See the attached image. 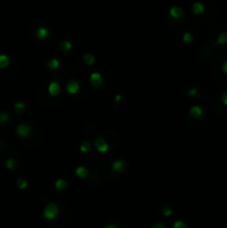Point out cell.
I'll return each instance as SVG.
<instances>
[{"mask_svg":"<svg viewBox=\"0 0 227 228\" xmlns=\"http://www.w3.org/2000/svg\"><path fill=\"white\" fill-rule=\"evenodd\" d=\"M57 214H58V207L56 204H49L43 211V215L47 219H54V218H56Z\"/></svg>","mask_w":227,"mask_h":228,"instance_id":"1","label":"cell"},{"mask_svg":"<svg viewBox=\"0 0 227 228\" xmlns=\"http://www.w3.org/2000/svg\"><path fill=\"white\" fill-rule=\"evenodd\" d=\"M17 132H18L19 136L21 137H25L29 134V128L28 126H26V125H20L18 127V129H17Z\"/></svg>","mask_w":227,"mask_h":228,"instance_id":"2","label":"cell"},{"mask_svg":"<svg viewBox=\"0 0 227 228\" xmlns=\"http://www.w3.org/2000/svg\"><path fill=\"white\" fill-rule=\"evenodd\" d=\"M170 13H171V16H173V17L178 18V17H180V16L183 15V10H181L179 7H174V8H171Z\"/></svg>","mask_w":227,"mask_h":228,"instance_id":"3","label":"cell"},{"mask_svg":"<svg viewBox=\"0 0 227 228\" xmlns=\"http://www.w3.org/2000/svg\"><path fill=\"white\" fill-rule=\"evenodd\" d=\"M193 11H194L196 15H198V13H200V12L204 11V6H203L202 3H199V2L195 3L194 7H193Z\"/></svg>","mask_w":227,"mask_h":228,"instance_id":"4","label":"cell"},{"mask_svg":"<svg viewBox=\"0 0 227 228\" xmlns=\"http://www.w3.org/2000/svg\"><path fill=\"white\" fill-rule=\"evenodd\" d=\"M8 63H9L8 57L5 56V55H1V56H0V68H5V67H7Z\"/></svg>","mask_w":227,"mask_h":228,"instance_id":"5","label":"cell"},{"mask_svg":"<svg viewBox=\"0 0 227 228\" xmlns=\"http://www.w3.org/2000/svg\"><path fill=\"white\" fill-rule=\"evenodd\" d=\"M174 228H187V226L184 221H176V223L174 224Z\"/></svg>","mask_w":227,"mask_h":228,"instance_id":"6","label":"cell"},{"mask_svg":"<svg viewBox=\"0 0 227 228\" xmlns=\"http://www.w3.org/2000/svg\"><path fill=\"white\" fill-rule=\"evenodd\" d=\"M9 119V116H8V114H6V112H1L0 114V121H7V120Z\"/></svg>","mask_w":227,"mask_h":228,"instance_id":"7","label":"cell"},{"mask_svg":"<svg viewBox=\"0 0 227 228\" xmlns=\"http://www.w3.org/2000/svg\"><path fill=\"white\" fill-rule=\"evenodd\" d=\"M15 166H16V161L13 159H9L7 161V167L8 168H10L11 169V168H15Z\"/></svg>","mask_w":227,"mask_h":228,"instance_id":"8","label":"cell"},{"mask_svg":"<svg viewBox=\"0 0 227 228\" xmlns=\"http://www.w3.org/2000/svg\"><path fill=\"white\" fill-rule=\"evenodd\" d=\"M227 41V33H222L220 36V43H225Z\"/></svg>","mask_w":227,"mask_h":228,"instance_id":"9","label":"cell"},{"mask_svg":"<svg viewBox=\"0 0 227 228\" xmlns=\"http://www.w3.org/2000/svg\"><path fill=\"white\" fill-rule=\"evenodd\" d=\"M66 182H64V181H58L57 182V187L58 188H60V189H64V188H66Z\"/></svg>","mask_w":227,"mask_h":228,"instance_id":"10","label":"cell"},{"mask_svg":"<svg viewBox=\"0 0 227 228\" xmlns=\"http://www.w3.org/2000/svg\"><path fill=\"white\" fill-rule=\"evenodd\" d=\"M171 214V209L169 207H167V208H165L164 209V215L165 216H169Z\"/></svg>","mask_w":227,"mask_h":228,"instance_id":"11","label":"cell"},{"mask_svg":"<svg viewBox=\"0 0 227 228\" xmlns=\"http://www.w3.org/2000/svg\"><path fill=\"white\" fill-rule=\"evenodd\" d=\"M153 228H166L165 226H164V224H161V223H157V224H155L154 225V227Z\"/></svg>","mask_w":227,"mask_h":228,"instance_id":"12","label":"cell"},{"mask_svg":"<svg viewBox=\"0 0 227 228\" xmlns=\"http://www.w3.org/2000/svg\"><path fill=\"white\" fill-rule=\"evenodd\" d=\"M223 100H224V102L227 105V92H225L224 96H223Z\"/></svg>","mask_w":227,"mask_h":228,"instance_id":"13","label":"cell"},{"mask_svg":"<svg viewBox=\"0 0 227 228\" xmlns=\"http://www.w3.org/2000/svg\"><path fill=\"white\" fill-rule=\"evenodd\" d=\"M223 68H224V71L227 74V61L224 63V66H223Z\"/></svg>","mask_w":227,"mask_h":228,"instance_id":"14","label":"cell"},{"mask_svg":"<svg viewBox=\"0 0 227 228\" xmlns=\"http://www.w3.org/2000/svg\"><path fill=\"white\" fill-rule=\"evenodd\" d=\"M105 228H117L115 225H108V226H106Z\"/></svg>","mask_w":227,"mask_h":228,"instance_id":"15","label":"cell"}]
</instances>
